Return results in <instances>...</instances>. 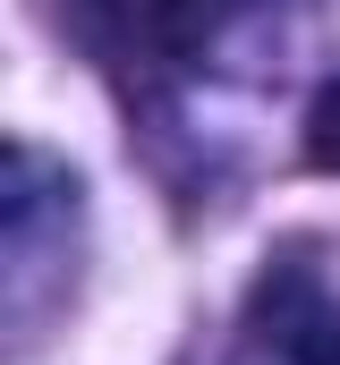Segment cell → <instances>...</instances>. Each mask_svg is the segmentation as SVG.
Masks as SVG:
<instances>
[{"label": "cell", "mask_w": 340, "mask_h": 365, "mask_svg": "<svg viewBox=\"0 0 340 365\" xmlns=\"http://www.w3.org/2000/svg\"><path fill=\"white\" fill-rule=\"evenodd\" d=\"M306 170H324V179H340V77L324 93H315V110H306Z\"/></svg>", "instance_id": "7a4b0ae2"}, {"label": "cell", "mask_w": 340, "mask_h": 365, "mask_svg": "<svg viewBox=\"0 0 340 365\" xmlns=\"http://www.w3.org/2000/svg\"><path fill=\"white\" fill-rule=\"evenodd\" d=\"M264 340L281 349V365H340V314L324 306V289L315 280H272L264 289Z\"/></svg>", "instance_id": "6da1fadb"}]
</instances>
